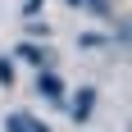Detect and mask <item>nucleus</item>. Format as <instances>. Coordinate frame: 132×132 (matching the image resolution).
<instances>
[{"label": "nucleus", "mask_w": 132, "mask_h": 132, "mask_svg": "<svg viewBox=\"0 0 132 132\" xmlns=\"http://www.w3.org/2000/svg\"><path fill=\"white\" fill-rule=\"evenodd\" d=\"M37 91L50 100V105H64V82L55 78L50 68H37Z\"/></svg>", "instance_id": "1"}, {"label": "nucleus", "mask_w": 132, "mask_h": 132, "mask_svg": "<svg viewBox=\"0 0 132 132\" xmlns=\"http://www.w3.org/2000/svg\"><path fill=\"white\" fill-rule=\"evenodd\" d=\"M91 109H96V87H78V96H73V105H68V114L78 123L91 119Z\"/></svg>", "instance_id": "2"}, {"label": "nucleus", "mask_w": 132, "mask_h": 132, "mask_svg": "<svg viewBox=\"0 0 132 132\" xmlns=\"http://www.w3.org/2000/svg\"><path fill=\"white\" fill-rule=\"evenodd\" d=\"M14 55H18L23 64H32V68H46V59H50V50H41V46H32V41H23Z\"/></svg>", "instance_id": "3"}, {"label": "nucleus", "mask_w": 132, "mask_h": 132, "mask_svg": "<svg viewBox=\"0 0 132 132\" xmlns=\"http://www.w3.org/2000/svg\"><path fill=\"white\" fill-rule=\"evenodd\" d=\"M32 123H37V119H32V114H23V109H14V114H5V132H27Z\"/></svg>", "instance_id": "4"}, {"label": "nucleus", "mask_w": 132, "mask_h": 132, "mask_svg": "<svg viewBox=\"0 0 132 132\" xmlns=\"http://www.w3.org/2000/svg\"><path fill=\"white\" fill-rule=\"evenodd\" d=\"M9 82H14V64L0 55V87H9Z\"/></svg>", "instance_id": "5"}, {"label": "nucleus", "mask_w": 132, "mask_h": 132, "mask_svg": "<svg viewBox=\"0 0 132 132\" xmlns=\"http://www.w3.org/2000/svg\"><path fill=\"white\" fill-rule=\"evenodd\" d=\"M27 32H32V37H50V27H46V23H37V18H27Z\"/></svg>", "instance_id": "6"}, {"label": "nucleus", "mask_w": 132, "mask_h": 132, "mask_svg": "<svg viewBox=\"0 0 132 132\" xmlns=\"http://www.w3.org/2000/svg\"><path fill=\"white\" fill-rule=\"evenodd\" d=\"M82 5H91V9L100 14V18H109V0H82Z\"/></svg>", "instance_id": "7"}, {"label": "nucleus", "mask_w": 132, "mask_h": 132, "mask_svg": "<svg viewBox=\"0 0 132 132\" xmlns=\"http://www.w3.org/2000/svg\"><path fill=\"white\" fill-rule=\"evenodd\" d=\"M37 9H41V0H23V14H27V18H32Z\"/></svg>", "instance_id": "8"}, {"label": "nucleus", "mask_w": 132, "mask_h": 132, "mask_svg": "<svg viewBox=\"0 0 132 132\" xmlns=\"http://www.w3.org/2000/svg\"><path fill=\"white\" fill-rule=\"evenodd\" d=\"M27 132H50V128H46V123H32V128H27Z\"/></svg>", "instance_id": "9"}, {"label": "nucleus", "mask_w": 132, "mask_h": 132, "mask_svg": "<svg viewBox=\"0 0 132 132\" xmlns=\"http://www.w3.org/2000/svg\"><path fill=\"white\" fill-rule=\"evenodd\" d=\"M68 5H82V0H68Z\"/></svg>", "instance_id": "10"}]
</instances>
